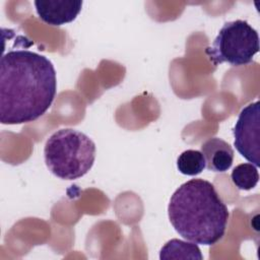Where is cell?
Here are the masks:
<instances>
[{"label":"cell","instance_id":"6","mask_svg":"<svg viewBox=\"0 0 260 260\" xmlns=\"http://www.w3.org/2000/svg\"><path fill=\"white\" fill-rule=\"evenodd\" d=\"M34 4L39 17L55 26L73 21L82 7L80 0H36Z\"/></svg>","mask_w":260,"mask_h":260},{"label":"cell","instance_id":"4","mask_svg":"<svg viewBox=\"0 0 260 260\" xmlns=\"http://www.w3.org/2000/svg\"><path fill=\"white\" fill-rule=\"evenodd\" d=\"M258 52V32L242 19L225 22L212 45L205 50L214 65L229 63L232 66H242L252 62Z\"/></svg>","mask_w":260,"mask_h":260},{"label":"cell","instance_id":"3","mask_svg":"<svg viewBox=\"0 0 260 260\" xmlns=\"http://www.w3.org/2000/svg\"><path fill=\"white\" fill-rule=\"evenodd\" d=\"M45 162L49 171L63 180L83 177L93 166L95 144L83 132L59 129L46 141Z\"/></svg>","mask_w":260,"mask_h":260},{"label":"cell","instance_id":"1","mask_svg":"<svg viewBox=\"0 0 260 260\" xmlns=\"http://www.w3.org/2000/svg\"><path fill=\"white\" fill-rule=\"evenodd\" d=\"M57 92L56 70L44 55L13 49L0 60V122L29 123L43 116Z\"/></svg>","mask_w":260,"mask_h":260},{"label":"cell","instance_id":"10","mask_svg":"<svg viewBox=\"0 0 260 260\" xmlns=\"http://www.w3.org/2000/svg\"><path fill=\"white\" fill-rule=\"evenodd\" d=\"M234 185L240 190H251L259 181V173L257 167L251 162L238 165L231 175Z\"/></svg>","mask_w":260,"mask_h":260},{"label":"cell","instance_id":"9","mask_svg":"<svg viewBox=\"0 0 260 260\" xmlns=\"http://www.w3.org/2000/svg\"><path fill=\"white\" fill-rule=\"evenodd\" d=\"M179 172L186 176H197L206 168L205 158L201 151L187 149L183 151L177 159Z\"/></svg>","mask_w":260,"mask_h":260},{"label":"cell","instance_id":"7","mask_svg":"<svg viewBox=\"0 0 260 260\" xmlns=\"http://www.w3.org/2000/svg\"><path fill=\"white\" fill-rule=\"evenodd\" d=\"M206 168L216 173L226 172L233 165L234 150L232 146L218 137L208 138L201 145Z\"/></svg>","mask_w":260,"mask_h":260},{"label":"cell","instance_id":"8","mask_svg":"<svg viewBox=\"0 0 260 260\" xmlns=\"http://www.w3.org/2000/svg\"><path fill=\"white\" fill-rule=\"evenodd\" d=\"M159 259L202 260L203 256L197 244L188 243L179 239H172L168 241L160 249Z\"/></svg>","mask_w":260,"mask_h":260},{"label":"cell","instance_id":"2","mask_svg":"<svg viewBox=\"0 0 260 260\" xmlns=\"http://www.w3.org/2000/svg\"><path fill=\"white\" fill-rule=\"evenodd\" d=\"M168 213L181 237L204 246L214 245L222 239L230 217L214 186L203 179L182 184L170 199Z\"/></svg>","mask_w":260,"mask_h":260},{"label":"cell","instance_id":"5","mask_svg":"<svg viewBox=\"0 0 260 260\" xmlns=\"http://www.w3.org/2000/svg\"><path fill=\"white\" fill-rule=\"evenodd\" d=\"M234 144L239 153L255 167L260 166L259 101L247 105L239 114L234 130Z\"/></svg>","mask_w":260,"mask_h":260}]
</instances>
